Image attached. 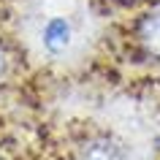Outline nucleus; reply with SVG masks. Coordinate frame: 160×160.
Returning <instances> with one entry per match:
<instances>
[{
  "mask_svg": "<svg viewBox=\"0 0 160 160\" xmlns=\"http://www.w3.org/2000/svg\"><path fill=\"white\" fill-rule=\"evenodd\" d=\"M82 160H125V152L114 138H92L84 144Z\"/></svg>",
  "mask_w": 160,
  "mask_h": 160,
  "instance_id": "f257e3e1",
  "label": "nucleus"
},
{
  "mask_svg": "<svg viewBox=\"0 0 160 160\" xmlns=\"http://www.w3.org/2000/svg\"><path fill=\"white\" fill-rule=\"evenodd\" d=\"M41 38H43V46L49 52H62L71 43V25L65 19H52V22H46Z\"/></svg>",
  "mask_w": 160,
  "mask_h": 160,
  "instance_id": "f03ea898",
  "label": "nucleus"
},
{
  "mask_svg": "<svg viewBox=\"0 0 160 160\" xmlns=\"http://www.w3.org/2000/svg\"><path fill=\"white\" fill-rule=\"evenodd\" d=\"M138 43L152 57H160V14H152V17L141 19V25H138Z\"/></svg>",
  "mask_w": 160,
  "mask_h": 160,
  "instance_id": "7ed1b4c3",
  "label": "nucleus"
},
{
  "mask_svg": "<svg viewBox=\"0 0 160 160\" xmlns=\"http://www.w3.org/2000/svg\"><path fill=\"white\" fill-rule=\"evenodd\" d=\"M6 68H8V57H6V52L0 49V76L6 73Z\"/></svg>",
  "mask_w": 160,
  "mask_h": 160,
  "instance_id": "20e7f679",
  "label": "nucleus"
}]
</instances>
